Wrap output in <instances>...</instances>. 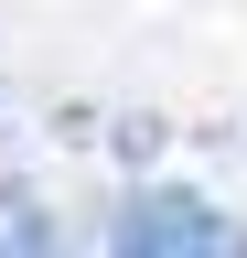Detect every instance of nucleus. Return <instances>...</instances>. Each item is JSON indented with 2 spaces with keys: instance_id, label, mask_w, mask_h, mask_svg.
Segmentation results:
<instances>
[{
  "instance_id": "obj_1",
  "label": "nucleus",
  "mask_w": 247,
  "mask_h": 258,
  "mask_svg": "<svg viewBox=\"0 0 247 258\" xmlns=\"http://www.w3.org/2000/svg\"><path fill=\"white\" fill-rule=\"evenodd\" d=\"M118 161H161V118H118Z\"/></svg>"
}]
</instances>
